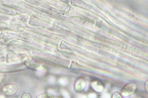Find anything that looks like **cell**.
<instances>
[{
	"label": "cell",
	"mask_w": 148,
	"mask_h": 98,
	"mask_svg": "<svg viewBox=\"0 0 148 98\" xmlns=\"http://www.w3.org/2000/svg\"><path fill=\"white\" fill-rule=\"evenodd\" d=\"M18 90L17 86L12 84L5 86L3 89V93L8 95H14L17 92Z\"/></svg>",
	"instance_id": "6da1fadb"
}]
</instances>
